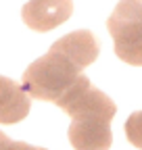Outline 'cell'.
<instances>
[{
  "label": "cell",
  "mask_w": 142,
  "mask_h": 150,
  "mask_svg": "<svg viewBox=\"0 0 142 150\" xmlns=\"http://www.w3.org/2000/svg\"><path fill=\"white\" fill-rule=\"evenodd\" d=\"M29 108H31V96L21 88V83L0 75V123L2 125L19 123L29 115Z\"/></svg>",
  "instance_id": "6"
},
{
  "label": "cell",
  "mask_w": 142,
  "mask_h": 150,
  "mask_svg": "<svg viewBox=\"0 0 142 150\" xmlns=\"http://www.w3.org/2000/svg\"><path fill=\"white\" fill-rule=\"evenodd\" d=\"M42 150H46V148H42Z\"/></svg>",
  "instance_id": "10"
},
{
  "label": "cell",
  "mask_w": 142,
  "mask_h": 150,
  "mask_svg": "<svg viewBox=\"0 0 142 150\" xmlns=\"http://www.w3.org/2000/svg\"><path fill=\"white\" fill-rule=\"evenodd\" d=\"M9 146H11V138L4 131H0V150H9Z\"/></svg>",
  "instance_id": "9"
},
{
  "label": "cell",
  "mask_w": 142,
  "mask_h": 150,
  "mask_svg": "<svg viewBox=\"0 0 142 150\" xmlns=\"http://www.w3.org/2000/svg\"><path fill=\"white\" fill-rule=\"evenodd\" d=\"M107 27L115 44V54L132 67H142V2L119 0Z\"/></svg>",
  "instance_id": "2"
},
{
  "label": "cell",
  "mask_w": 142,
  "mask_h": 150,
  "mask_svg": "<svg viewBox=\"0 0 142 150\" xmlns=\"http://www.w3.org/2000/svg\"><path fill=\"white\" fill-rule=\"evenodd\" d=\"M111 121L104 115L73 117L69 125V142L75 150H109L113 144Z\"/></svg>",
  "instance_id": "3"
},
{
  "label": "cell",
  "mask_w": 142,
  "mask_h": 150,
  "mask_svg": "<svg viewBox=\"0 0 142 150\" xmlns=\"http://www.w3.org/2000/svg\"><path fill=\"white\" fill-rule=\"evenodd\" d=\"M71 13H73V0H29L21 8V19L29 29L46 33L63 25Z\"/></svg>",
  "instance_id": "4"
},
{
  "label": "cell",
  "mask_w": 142,
  "mask_h": 150,
  "mask_svg": "<svg viewBox=\"0 0 142 150\" xmlns=\"http://www.w3.org/2000/svg\"><path fill=\"white\" fill-rule=\"evenodd\" d=\"M52 50L61 52L65 59H69L80 71L90 67L96 59H98V52H100V44L94 38L92 31L88 29H77V31H71L50 46Z\"/></svg>",
  "instance_id": "5"
},
{
  "label": "cell",
  "mask_w": 142,
  "mask_h": 150,
  "mask_svg": "<svg viewBox=\"0 0 142 150\" xmlns=\"http://www.w3.org/2000/svg\"><path fill=\"white\" fill-rule=\"evenodd\" d=\"M126 138L132 146L142 150V110H136L126 121Z\"/></svg>",
  "instance_id": "7"
},
{
  "label": "cell",
  "mask_w": 142,
  "mask_h": 150,
  "mask_svg": "<svg viewBox=\"0 0 142 150\" xmlns=\"http://www.w3.org/2000/svg\"><path fill=\"white\" fill-rule=\"evenodd\" d=\"M9 150H42V148L31 146V144H27V142H11Z\"/></svg>",
  "instance_id": "8"
},
{
  "label": "cell",
  "mask_w": 142,
  "mask_h": 150,
  "mask_svg": "<svg viewBox=\"0 0 142 150\" xmlns=\"http://www.w3.org/2000/svg\"><path fill=\"white\" fill-rule=\"evenodd\" d=\"M80 75L82 71L69 59L50 48L44 56L36 59L25 69L21 88L36 100L57 102L80 79Z\"/></svg>",
  "instance_id": "1"
},
{
  "label": "cell",
  "mask_w": 142,
  "mask_h": 150,
  "mask_svg": "<svg viewBox=\"0 0 142 150\" xmlns=\"http://www.w3.org/2000/svg\"><path fill=\"white\" fill-rule=\"evenodd\" d=\"M140 2H142V0H140Z\"/></svg>",
  "instance_id": "11"
}]
</instances>
